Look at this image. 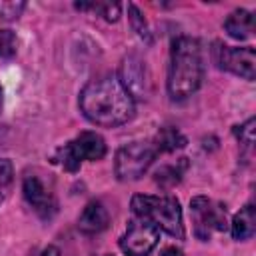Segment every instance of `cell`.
I'll return each mask as SVG.
<instances>
[{
  "label": "cell",
  "instance_id": "6da1fadb",
  "mask_svg": "<svg viewBox=\"0 0 256 256\" xmlns=\"http://www.w3.org/2000/svg\"><path fill=\"white\" fill-rule=\"evenodd\" d=\"M80 110L92 124L116 128L134 118L136 104L118 76H102L82 88Z\"/></svg>",
  "mask_w": 256,
  "mask_h": 256
},
{
  "label": "cell",
  "instance_id": "7a4b0ae2",
  "mask_svg": "<svg viewBox=\"0 0 256 256\" xmlns=\"http://www.w3.org/2000/svg\"><path fill=\"white\" fill-rule=\"evenodd\" d=\"M204 80L202 46L196 38L180 36L172 42L170 68H168V94L180 102L190 98Z\"/></svg>",
  "mask_w": 256,
  "mask_h": 256
},
{
  "label": "cell",
  "instance_id": "3957f363",
  "mask_svg": "<svg viewBox=\"0 0 256 256\" xmlns=\"http://www.w3.org/2000/svg\"><path fill=\"white\" fill-rule=\"evenodd\" d=\"M132 212L136 218L150 222L154 228L170 234L172 238L184 240V236H186L184 222H182V208L176 198L136 194L132 198Z\"/></svg>",
  "mask_w": 256,
  "mask_h": 256
},
{
  "label": "cell",
  "instance_id": "277c9868",
  "mask_svg": "<svg viewBox=\"0 0 256 256\" xmlns=\"http://www.w3.org/2000/svg\"><path fill=\"white\" fill-rule=\"evenodd\" d=\"M106 156V142L96 132H82L62 148H58L54 160L68 172H78L84 160H102Z\"/></svg>",
  "mask_w": 256,
  "mask_h": 256
},
{
  "label": "cell",
  "instance_id": "5b68a950",
  "mask_svg": "<svg viewBox=\"0 0 256 256\" xmlns=\"http://www.w3.org/2000/svg\"><path fill=\"white\" fill-rule=\"evenodd\" d=\"M156 156H158V150L152 142H130L116 152L114 172L122 182L138 180L154 164Z\"/></svg>",
  "mask_w": 256,
  "mask_h": 256
},
{
  "label": "cell",
  "instance_id": "8992f818",
  "mask_svg": "<svg viewBox=\"0 0 256 256\" xmlns=\"http://www.w3.org/2000/svg\"><path fill=\"white\" fill-rule=\"evenodd\" d=\"M190 214H192V224H194V234L200 240H210L212 232L226 230V208L222 204H216L208 200L206 196H196L190 202Z\"/></svg>",
  "mask_w": 256,
  "mask_h": 256
},
{
  "label": "cell",
  "instance_id": "52a82bcc",
  "mask_svg": "<svg viewBox=\"0 0 256 256\" xmlns=\"http://www.w3.org/2000/svg\"><path fill=\"white\" fill-rule=\"evenodd\" d=\"M160 240V230L142 218H134L124 236L120 238V250L126 256H148Z\"/></svg>",
  "mask_w": 256,
  "mask_h": 256
},
{
  "label": "cell",
  "instance_id": "ba28073f",
  "mask_svg": "<svg viewBox=\"0 0 256 256\" xmlns=\"http://www.w3.org/2000/svg\"><path fill=\"white\" fill-rule=\"evenodd\" d=\"M216 62L222 70H228L244 80H254L256 76V52L252 46L232 48V46L218 44Z\"/></svg>",
  "mask_w": 256,
  "mask_h": 256
},
{
  "label": "cell",
  "instance_id": "9c48e42d",
  "mask_svg": "<svg viewBox=\"0 0 256 256\" xmlns=\"http://www.w3.org/2000/svg\"><path fill=\"white\" fill-rule=\"evenodd\" d=\"M22 192H24L26 202L34 208V212H36L42 220H50V218L56 214L58 204H56L54 196L46 190V186H44L36 176H26V178H24Z\"/></svg>",
  "mask_w": 256,
  "mask_h": 256
},
{
  "label": "cell",
  "instance_id": "30bf717a",
  "mask_svg": "<svg viewBox=\"0 0 256 256\" xmlns=\"http://www.w3.org/2000/svg\"><path fill=\"white\" fill-rule=\"evenodd\" d=\"M120 82L124 84V88L130 92V96H138L144 98L146 94V68L142 64V60H138L136 56H128L122 64V78Z\"/></svg>",
  "mask_w": 256,
  "mask_h": 256
},
{
  "label": "cell",
  "instance_id": "8fae6325",
  "mask_svg": "<svg viewBox=\"0 0 256 256\" xmlns=\"http://www.w3.org/2000/svg\"><path fill=\"white\" fill-rule=\"evenodd\" d=\"M108 222H110V216H108V210L104 208V204L98 200H92L90 204H86L84 212L80 214L78 228L84 234H98L108 228Z\"/></svg>",
  "mask_w": 256,
  "mask_h": 256
},
{
  "label": "cell",
  "instance_id": "7c38bea8",
  "mask_svg": "<svg viewBox=\"0 0 256 256\" xmlns=\"http://www.w3.org/2000/svg\"><path fill=\"white\" fill-rule=\"evenodd\" d=\"M224 28H226V32L232 36V38H236V40H246L248 36H252V32H254V14L252 12H248V10H234L228 18H226V22H224Z\"/></svg>",
  "mask_w": 256,
  "mask_h": 256
},
{
  "label": "cell",
  "instance_id": "4fadbf2b",
  "mask_svg": "<svg viewBox=\"0 0 256 256\" xmlns=\"http://www.w3.org/2000/svg\"><path fill=\"white\" fill-rule=\"evenodd\" d=\"M256 230V208L246 204L232 220V238L234 240H248L254 236Z\"/></svg>",
  "mask_w": 256,
  "mask_h": 256
},
{
  "label": "cell",
  "instance_id": "5bb4252c",
  "mask_svg": "<svg viewBox=\"0 0 256 256\" xmlns=\"http://www.w3.org/2000/svg\"><path fill=\"white\" fill-rule=\"evenodd\" d=\"M152 144L156 146L158 154L160 152H176V150H180V148L186 146V138L176 128H170L168 126V128H162L156 134V138L152 140Z\"/></svg>",
  "mask_w": 256,
  "mask_h": 256
},
{
  "label": "cell",
  "instance_id": "9a60e30c",
  "mask_svg": "<svg viewBox=\"0 0 256 256\" xmlns=\"http://www.w3.org/2000/svg\"><path fill=\"white\" fill-rule=\"evenodd\" d=\"M184 168H186V158H180L178 164L162 166V168L154 174V180H156V184H160V186H164V188H172V186H176V184L182 180Z\"/></svg>",
  "mask_w": 256,
  "mask_h": 256
},
{
  "label": "cell",
  "instance_id": "2e32d148",
  "mask_svg": "<svg viewBox=\"0 0 256 256\" xmlns=\"http://www.w3.org/2000/svg\"><path fill=\"white\" fill-rule=\"evenodd\" d=\"M74 6L78 10H94L108 22H116L120 18V4L116 2H76Z\"/></svg>",
  "mask_w": 256,
  "mask_h": 256
},
{
  "label": "cell",
  "instance_id": "e0dca14e",
  "mask_svg": "<svg viewBox=\"0 0 256 256\" xmlns=\"http://www.w3.org/2000/svg\"><path fill=\"white\" fill-rule=\"evenodd\" d=\"M128 18H130V24L134 28V32L146 42V44H152V34L148 30V24L144 20V16L140 14V10L134 6V4H128Z\"/></svg>",
  "mask_w": 256,
  "mask_h": 256
},
{
  "label": "cell",
  "instance_id": "ac0fdd59",
  "mask_svg": "<svg viewBox=\"0 0 256 256\" xmlns=\"http://www.w3.org/2000/svg\"><path fill=\"white\" fill-rule=\"evenodd\" d=\"M12 182H14V170H12L10 160L0 158V204L6 200V196L12 188Z\"/></svg>",
  "mask_w": 256,
  "mask_h": 256
},
{
  "label": "cell",
  "instance_id": "d6986e66",
  "mask_svg": "<svg viewBox=\"0 0 256 256\" xmlns=\"http://www.w3.org/2000/svg\"><path fill=\"white\" fill-rule=\"evenodd\" d=\"M254 126H256V120L250 118V120H246L242 126H236V128H234L236 138L240 140V144H242L246 150H250L252 144H254Z\"/></svg>",
  "mask_w": 256,
  "mask_h": 256
},
{
  "label": "cell",
  "instance_id": "ffe728a7",
  "mask_svg": "<svg viewBox=\"0 0 256 256\" xmlns=\"http://www.w3.org/2000/svg\"><path fill=\"white\" fill-rule=\"evenodd\" d=\"M16 54V36L12 30H0V58H12Z\"/></svg>",
  "mask_w": 256,
  "mask_h": 256
},
{
  "label": "cell",
  "instance_id": "44dd1931",
  "mask_svg": "<svg viewBox=\"0 0 256 256\" xmlns=\"http://www.w3.org/2000/svg\"><path fill=\"white\" fill-rule=\"evenodd\" d=\"M24 8V2H0V16L4 20H16Z\"/></svg>",
  "mask_w": 256,
  "mask_h": 256
},
{
  "label": "cell",
  "instance_id": "7402d4cb",
  "mask_svg": "<svg viewBox=\"0 0 256 256\" xmlns=\"http://www.w3.org/2000/svg\"><path fill=\"white\" fill-rule=\"evenodd\" d=\"M160 256H184V252L180 248H176V246H168V248H164L160 252Z\"/></svg>",
  "mask_w": 256,
  "mask_h": 256
},
{
  "label": "cell",
  "instance_id": "603a6c76",
  "mask_svg": "<svg viewBox=\"0 0 256 256\" xmlns=\"http://www.w3.org/2000/svg\"><path fill=\"white\" fill-rule=\"evenodd\" d=\"M42 256H60V250L56 248V246H48L46 250H44V254Z\"/></svg>",
  "mask_w": 256,
  "mask_h": 256
},
{
  "label": "cell",
  "instance_id": "cb8c5ba5",
  "mask_svg": "<svg viewBox=\"0 0 256 256\" xmlns=\"http://www.w3.org/2000/svg\"><path fill=\"white\" fill-rule=\"evenodd\" d=\"M0 110H2V88H0Z\"/></svg>",
  "mask_w": 256,
  "mask_h": 256
}]
</instances>
